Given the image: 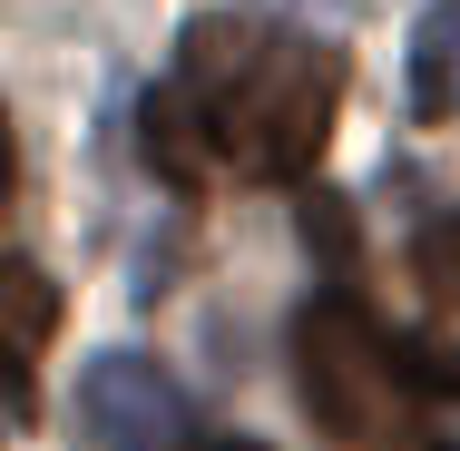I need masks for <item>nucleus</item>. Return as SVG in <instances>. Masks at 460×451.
I'll list each match as a JSON object with an SVG mask.
<instances>
[{
    "label": "nucleus",
    "mask_w": 460,
    "mask_h": 451,
    "mask_svg": "<svg viewBox=\"0 0 460 451\" xmlns=\"http://www.w3.org/2000/svg\"><path fill=\"white\" fill-rule=\"evenodd\" d=\"M206 451H255V442H206Z\"/></svg>",
    "instance_id": "obj_7"
},
{
    "label": "nucleus",
    "mask_w": 460,
    "mask_h": 451,
    "mask_svg": "<svg viewBox=\"0 0 460 451\" xmlns=\"http://www.w3.org/2000/svg\"><path fill=\"white\" fill-rule=\"evenodd\" d=\"M411 118H460V0H431L411 30Z\"/></svg>",
    "instance_id": "obj_6"
},
{
    "label": "nucleus",
    "mask_w": 460,
    "mask_h": 451,
    "mask_svg": "<svg viewBox=\"0 0 460 451\" xmlns=\"http://www.w3.org/2000/svg\"><path fill=\"white\" fill-rule=\"evenodd\" d=\"M79 432L98 451H206V422L186 383L147 354H98L79 373Z\"/></svg>",
    "instance_id": "obj_3"
},
{
    "label": "nucleus",
    "mask_w": 460,
    "mask_h": 451,
    "mask_svg": "<svg viewBox=\"0 0 460 451\" xmlns=\"http://www.w3.org/2000/svg\"><path fill=\"white\" fill-rule=\"evenodd\" d=\"M49 324H59L49 275L30 266V256H10V402H20V422H30V402H40V354H49Z\"/></svg>",
    "instance_id": "obj_5"
},
{
    "label": "nucleus",
    "mask_w": 460,
    "mask_h": 451,
    "mask_svg": "<svg viewBox=\"0 0 460 451\" xmlns=\"http://www.w3.org/2000/svg\"><path fill=\"white\" fill-rule=\"evenodd\" d=\"M294 383H304V412L343 451H441L431 422H421V383H431L421 344L402 354L353 294H314L304 304V324H294Z\"/></svg>",
    "instance_id": "obj_2"
},
{
    "label": "nucleus",
    "mask_w": 460,
    "mask_h": 451,
    "mask_svg": "<svg viewBox=\"0 0 460 451\" xmlns=\"http://www.w3.org/2000/svg\"><path fill=\"white\" fill-rule=\"evenodd\" d=\"M343 108V50L265 10H206L177 30V69L147 89L137 128L177 186L206 177H304Z\"/></svg>",
    "instance_id": "obj_1"
},
{
    "label": "nucleus",
    "mask_w": 460,
    "mask_h": 451,
    "mask_svg": "<svg viewBox=\"0 0 460 451\" xmlns=\"http://www.w3.org/2000/svg\"><path fill=\"white\" fill-rule=\"evenodd\" d=\"M411 294H421V363H431V383H460V216H431L411 236Z\"/></svg>",
    "instance_id": "obj_4"
}]
</instances>
